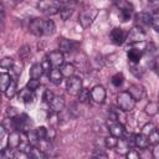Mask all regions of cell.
Returning <instances> with one entry per match:
<instances>
[{
  "label": "cell",
  "mask_w": 159,
  "mask_h": 159,
  "mask_svg": "<svg viewBox=\"0 0 159 159\" xmlns=\"http://www.w3.org/2000/svg\"><path fill=\"white\" fill-rule=\"evenodd\" d=\"M153 27H155L159 31V12L158 11L153 15Z\"/></svg>",
  "instance_id": "cell-41"
},
{
  "label": "cell",
  "mask_w": 159,
  "mask_h": 159,
  "mask_svg": "<svg viewBox=\"0 0 159 159\" xmlns=\"http://www.w3.org/2000/svg\"><path fill=\"white\" fill-rule=\"evenodd\" d=\"M97 14H98V10L94 9V7H92V9H86V10H83V11L80 14L78 22L81 24V26H82L83 29H87V27H89V26L92 25V22H93V20L96 19Z\"/></svg>",
  "instance_id": "cell-5"
},
{
  "label": "cell",
  "mask_w": 159,
  "mask_h": 159,
  "mask_svg": "<svg viewBox=\"0 0 159 159\" xmlns=\"http://www.w3.org/2000/svg\"><path fill=\"white\" fill-rule=\"evenodd\" d=\"M158 12H159V6H158Z\"/></svg>",
  "instance_id": "cell-45"
},
{
  "label": "cell",
  "mask_w": 159,
  "mask_h": 159,
  "mask_svg": "<svg viewBox=\"0 0 159 159\" xmlns=\"http://www.w3.org/2000/svg\"><path fill=\"white\" fill-rule=\"evenodd\" d=\"M127 56H128V61L130 63H139V61H140V58L143 56V51L139 50V48L132 47V48L128 50Z\"/></svg>",
  "instance_id": "cell-19"
},
{
  "label": "cell",
  "mask_w": 159,
  "mask_h": 159,
  "mask_svg": "<svg viewBox=\"0 0 159 159\" xmlns=\"http://www.w3.org/2000/svg\"><path fill=\"white\" fill-rule=\"evenodd\" d=\"M6 116L10 117V118H16L19 116V112H17V109L15 107H9L6 109Z\"/></svg>",
  "instance_id": "cell-39"
},
{
  "label": "cell",
  "mask_w": 159,
  "mask_h": 159,
  "mask_svg": "<svg viewBox=\"0 0 159 159\" xmlns=\"http://www.w3.org/2000/svg\"><path fill=\"white\" fill-rule=\"evenodd\" d=\"M30 32L35 36H50L55 32L56 25L52 20H45V19H34L29 25Z\"/></svg>",
  "instance_id": "cell-1"
},
{
  "label": "cell",
  "mask_w": 159,
  "mask_h": 159,
  "mask_svg": "<svg viewBox=\"0 0 159 159\" xmlns=\"http://www.w3.org/2000/svg\"><path fill=\"white\" fill-rule=\"evenodd\" d=\"M19 99L21 101V102H24L26 106H29L30 103H32L34 102V99H35V94H34V91L32 89H30V88H22V89H20V92H19Z\"/></svg>",
  "instance_id": "cell-16"
},
{
  "label": "cell",
  "mask_w": 159,
  "mask_h": 159,
  "mask_svg": "<svg viewBox=\"0 0 159 159\" xmlns=\"http://www.w3.org/2000/svg\"><path fill=\"white\" fill-rule=\"evenodd\" d=\"M48 78H50V81H51L53 84H60V83L62 82L63 75H62V72H61L60 68L52 67V68L48 71Z\"/></svg>",
  "instance_id": "cell-20"
},
{
  "label": "cell",
  "mask_w": 159,
  "mask_h": 159,
  "mask_svg": "<svg viewBox=\"0 0 159 159\" xmlns=\"http://www.w3.org/2000/svg\"><path fill=\"white\" fill-rule=\"evenodd\" d=\"M75 46H76V43L72 40H67V39H61L60 42H58V50L63 53L71 52Z\"/></svg>",
  "instance_id": "cell-21"
},
{
  "label": "cell",
  "mask_w": 159,
  "mask_h": 159,
  "mask_svg": "<svg viewBox=\"0 0 159 159\" xmlns=\"http://www.w3.org/2000/svg\"><path fill=\"white\" fill-rule=\"evenodd\" d=\"M62 7V2L60 0H40L37 4L39 11H41L43 15H55L60 12Z\"/></svg>",
  "instance_id": "cell-2"
},
{
  "label": "cell",
  "mask_w": 159,
  "mask_h": 159,
  "mask_svg": "<svg viewBox=\"0 0 159 159\" xmlns=\"http://www.w3.org/2000/svg\"><path fill=\"white\" fill-rule=\"evenodd\" d=\"M128 92L133 96V98L135 101H140L145 97V89L143 86L138 84V83H134V84H130L129 88H128Z\"/></svg>",
  "instance_id": "cell-14"
},
{
  "label": "cell",
  "mask_w": 159,
  "mask_h": 159,
  "mask_svg": "<svg viewBox=\"0 0 159 159\" xmlns=\"http://www.w3.org/2000/svg\"><path fill=\"white\" fill-rule=\"evenodd\" d=\"M36 147L40 148L46 154V157H55L57 154V150L55 149L51 139H41V140H39V144Z\"/></svg>",
  "instance_id": "cell-9"
},
{
  "label": "cell",
  "mask_w": 159,
  "mask_h": 159,
  "mask_svg": "<svg viewBox=\"0 0 159 159\" xmlns=\"http://www.w3.org/2000/svg\"><path fill=\"white\" fill-rule=\"evenodd\" d=\"M134 145L137 148H139V149H147L150 145V142H149L148 135H145L144 133L134 134Z\"/></svg>",
  "instance_id": "cell-17"
},
{
  "label": "cell",
  "mask_w": 159,
  "mask_h": 159,
  "mask_svg": "<svg viewBox=\"0 0 159 159\" xmlns=\"http://www.w3.org/2000/svg\"><path fill=\"white\" fill-rule=\"evenodd\" d=\"M77 97H78V101H80L81 103H89V101L92 99V98H91V91H89L88 88H82V89L78 92Z\"/></svg>",
  "instance_id": "cell-26"
},
{
  "label": "cell",
  "mask_w": 159,
  "mask_h": 159,
  "mask_svg": "<svg viewBox=\"0 0 159 159\" xmlns=\"http://www.w3.org/2000/svg\"><path fill=\"white\" fill-rule=\"evenodd\" d=\"M14 65H15V61H14L12 58H10V57H5V58H2L1 62H0V66H1V68H4V70H12Z\"/></svg>",
  "instance_id": "cell-30"
},
{
  "label": "cell",
  "mask_w": 159,
  "mask_h": 159,
  "mask_svg": "<svg viewBox=\"0 0 159 159\" xmlns=\"http://www.w3.org/2000/svg\"><path fill=\"white\" fill-rule=\"evenodd\" d=\"M155 129H157V127H155L152 122H149V123H147V124L142 128V133H144L145 135H149V134H150L152 132H154Z\"/></svg>",
  "instance_id": "cell-35"
},
{
  "label": "cell",
  "mask_w": 159,
  "mask_h": 159,
  "mask_svg": "<svg viewBox=\"0 0 159 159\" xmlns=\"http://www.w3.org/2000/svg\"><path fill=\"white\" fill-rule=\"evenodd\" d=\"M116 6L119 11L122 21H128L133 15V5L127 0H116Z\"/></svg>",
  "instance_id": "cell-4"
},
{
  "label": "cell",
  "mask_w": 159,
  "mask_h": 159,
  "mask_svg": "<svg viewBox=\"0 0 159 159\" xmlns=\"http://www.w3.org/2000/svg\"><path fill=\"white\" fill-rule=\"evenodd\" d=\"M147 39V35L144 32V30L140 27V26H134L132 27V30H129V32L127 34V40L129 43H139V42H143L145 41Z\"/></svg>",
  "instance_id": "cell-6"
},
{
  "label": "cell",
  "mask_w": 159,
  "mask_h": 159,
  "mask_svg": "<svg viewBox=\"0 0 159 159\" xmlns=\"http://www.w3.org/2000/svg\"><path fill=\"white\" fill-rule=\"evenodd\" d=\"M92 157H93V158H103V159H107V158H108L107 153H106V152H103L102 149H97V150L92 154Z\"/></svg>",
  "instance_id": "cell-40"
},
{
  "label": "cell",
  "mask_w": 159,
  "mask_h": 159,
  "mask_svg": "<svg viewBox=\"0 0 159 159\" xmlns=\"http://www.w3.org/2000/svg\"><path fill=\"white\" fill-rule=\"evenodd\" d=\"M21 140H22V137H21V132L20 130L10 132L9 138H7V147L15 150V149H17L20 147Z\"/></svg>",
  "instance_id": "cell-13"
},
{
  "label": "cell",
  "mask_w": 159,
  "mask_h": 159,
  "mask_svg": "<svg viewBox=\"0 0 159 159\" xmlns=\"http://www.w3.org/2000/svg\"><path fill=\"white\" fill-rule=\"evenodd\" d=\"M81 89H82V81H81L80 77L72 76V77L67 78V82H66V91H67L68 94L77 96Z\"/></svg>",
  "instance_id": "cell-7"
},
{
  "label": "cell",
  "mask_w": 159,
  "mask_h": 159,
  "mask_svg": "<svg viewBox=\"0 0 159 159\" xmlns=\"http://www.w3.org/2000/svg\"><path fill=\"white\" fill-rule=\"evenodd\" d=\"M53 97H55V94L50 91V89H46L45 92H43V96H42V99H43V102H46V103H51V101L53 99Z\"/></svg>",
  "instance_id": "cell-38"
},
{
  "label": "cell",
  "mask_w": 159,
  "mask_h": 159,
  "mask_svg": "<svg viewBox=\"0 0 159 159\" xmlns=\"http://www.w3.org/2000/svg\"><path fill=\"white\" fill-rule=\"evenodd\" d=\"M111 40H112V42L114 45L119 46V45H122L127 40V34H125V31L123 29L116 27V29H113L111 31Z\"/></svg>",
  "instance_id": "cell-12"
},
{
  "label": "cell",
  "mask_w": 159,
  "mask_h": 159,
  "mask_svg": "<svg viewBox=\"0 0 159 159\" xmlns=\"http://www.w3.org/2000/svg\"><path fill=\"white\" fill-rule=\"evenodd\" d=\"M60 70H61L63 77H67V78L72 77L75 75V71H76V68H75V66L72 63H63Z\"/></svg>",
  "instance_id": "cell-25"
},
{
  "label": "cell",
  "mask_w": 159,
  "mask_h": 159,
  "mask_svg": "<svg viewBox=\"0 0 159 159\" xmlns=\"http://www.w3.org/2000/svg\"><path fill=\"white\" fill-rule=\"evenodd\" d=\"M19 56H20L21 60H27V58L31 56V48H30L27 45L22 46V47L20 48V51H19Z\"/></svg>",
  "instance_id": "cell-32"
},
{
  "label": "cell",
  "mask_w": 159,
  "mask_h": 159,
  "mask_svg": "<svg viewBox=\"0 0 159 159\" xmlns=\"http://www.w3.org/2000/svg\"><path fill=\"white\" fill-rule=\"evenodd\" d=\"M108 130L109 134H113L118 138H122L124 135V127L122 123H119L117 119H109L108 120Z\"/></svg>",
  "instance_id": "cell-10"
},
{
  "label": "cell",
  "mask_w": 159,
  "mask_h": 159,
  "mask_svg": "<svg viewBox=\"0 0 159 159\" xmlns=\"http://www.w3.org/2000/svg\"><path fill=\"white\" fill-rule=\"evenodd\" d=\"M35 130H36V134H37V137H39L40 140L41 139H47V137H48V129H46L45 127H39Z\"/></svg>",
  "instance_id": "cell-33"
},
{
  "label": "cell",
  "mask_w": 159,
  "mask_h": 159,
  "mask_svg": "<svg viewBox=\"0 0 159 159\" xmlns=\"http://www.w3.org/2000/svg\"><path fill=\"white\" fill-rule=\"evenodd\" d=\"M16 92H17V84H16V81L12 80V82L9 84V87L6 88V91H5L4 93L6 94L7 98H12V97L16 94Z\"/></svg>",
  "instance_id": "cell-28"
},
{
  "label": "cell",
  "mask_w": 159,
  "mask_h": 159,
  "mask_svg": "<svg viewBox=\"0 0 159 159\" xmlns=\"http://www.w3.org/2000/svg\"><path fill=\"white\" fill-rule=\"evenodd\" d=\"M135 19H137V22L139 24V26H153V15L147 11H142V12L137 14Z\"/></svg>",
  "instance_id": "cell-15"
},
{
  "label": "cell",
  "mask_w": 159,
  "mask_h": 159,
  "mask_svg": "<svg viewBox=\"0 0 159 159\" xmlns=\"http://www.w3.org/2000/svg\"><path fill=\"white\" fill-rule=\"evenodd\" d=\"M72 14H73V6H70V4H65V5L62 4V7L60 10L61 19L63 21H66V20H68L72 16Z\"/></svg>",
  "instance_id": "cell-23"
},
{
  "label": "cell",
  "mask_w": 159,
  "mask_h": 159,
  "mask_svg": "<svg viewBox=\"0 0 159 159\" xmlns=\"http://www.w3.org/2000/svg\"><path fill=\"white\" fill-rule=\"evenodd\" d=\"M135 99L133 98V96L128 92V91H123L119 92L117 96V104L119 107V109H122L123 112H130L134 109L135 107Z\"/></svg>",
  "instance_id": "cell-3"
},
{
  "label": "cell",
  "mask_w": 159,
  "mask_h": 159,
  "mask_svg": "<svg viewBox=\"0 0 159 159\" xmlns=\"http://www.w3.org/2000/svg\"><path fill=\"white\" fill-rule=\"evenodd\" d=\"M50 107L52 112H56V113L62 112L65 108V98L62 96H55L50 103Z\"/></svg>",
  "instance_id": "cell-18"
},
{
  "label": "cell",
  "mask_w": 159,
  "mask_h": 159,
  "mask_svg": "<svg viewBox=\"0 0 159 159\" xmlns=\"http://www.w3.org/2000/svg\"><path fill=\"white\" fill-rule=\"evenodd\" d=\"M12 82V78L10 76V73H6V72H1L0 75V87H1V91L5 92L6 88L9 87V84Z\"/></svg>",
  "instance_id": "cell-24"
},
{
  "label": "cell",
  "mask_w": 159,
  "mask_h": 159,
  "mask_svg": "<svg viewBox=\"0 0 159 159\" xmlns=\"http://www.w3.org/2000/svg\"><path fill=\"white\" fill-rule=\"evenodd\" d=\"M152 155H153L154 158L159 159V143L154 145V149H153V153H152Z\"/></svg>",
  "instance_id": "cell-42"
},
{
  "label": "cell",
  "mask_w": 159,
  "mask_h": 159,
  "mask_svg": "<svg viewBox=\"0 0 159 159\" xmlns=\"http://www.w3.org/2000/svg\"><path fill=\"white\" fill-rule=\"evenodd\" d=\"M14 1H16V2H21L22 0H14Z\"/></svg>",
  "instance_id": "cell-44"
},
{
  "label": "cell",
  "mask_w": 159,
  "mask_h": 159,
  "mask_svg": "<svg viewBox=\"0 0 159 159\" xmlns=\"http://www.w3.org/2000/svg\"><path fill=\"white\" fill-rule=\"evenodd\" d=\"M125 157L128 159H139L140 158V153L137 150V149H129L127 153H125Z\"/></svg>",
  "instance_id": "cell-37"
},
{
  "label": "cell",
  "mask_w": 159,
  "mask_h": 159,
  "mask_svg": "<svg viewBox=\"0 0 159 159\" xmlns=\"http://www.w3.org/2000/svg\"><path fill=\"white\" fill-rule=\"evenodd\" d=\"M158 111H159V103H157V102H149V103L147 104V107H145V112H147V114H149V116L157 114Z\"/></svg>",
  "instance_id": "cell-29"
},
{
  "label": "cell",
  "mask_w": 159,
  "mask_h": 159,
  "mask_svg": "<svg viewBox=\"0 0 159 159\" xmlns=\"http://www.w3.org/2000/svg\"><path fill=\"white\" fill-rule=\"evenodd\" d=\"M43 71H45V68H43L42 63H35L30 68V77L31 78H40L43 75Z\"/></svg>",
  "instance_id": "cell-22"
},
{
  "label": "cell",
  "mask_w": 159,
  "mask_h": 159,
  "mask_svg": "<svg viewBox=\"0 0 159 159\" xmlns=\"http://www.w3.org/2000/svg\"><path fill=\"white\" fill-rule=\"evenodd\" d=\"M47 58L51 63V67H61L65 63V57H63V52L58 51H52L47 55Z\"/></svg>",
  "instance_id": "cell-11"
},
{
  "label": "cell",
  "mask_w": 159,
  "mask_h": 159,
  "mask_svg": "<svg viewBox=\"0 0 159 159\" xmlns=\"http://www.w3.org/2000/svg\"><path fill=\"white\" fill-rule=\"evenodd\" d=\"M148 1H150V2H155V1H158V0H148Z\"/></svg>",
  "instance_id": "cell-43"
},
{
  "label": "cell",
  "mask_w": 159,
  "mask_h": 159,
  "mask_svg": "<svg viewBox=\"0 0 159 159\" xmlns=\"http://www.w3.org/2000/svg\"><path fill=\"white\" fill-rule=\"evenodd\" d=\"M148 138H149L150 145H155V144H158V143H159V130L155 129L154 132H152V133L148 135Z\"/></svg>",
  "instance_id": "cell-34"
},
{
  "label": "cell",
  "mask_w": 159,
  "mask_h": 159,
  "mask_svg": "<svg viewBox=\"0 0 159 159\" xmlns=\"http://www.w3.org/2000/svg\"><path fill=\"white\" fill-rule=\"evenodd\" d=\"M118 140H119L118 137H116V135H113V134H109L108 137H106V139H104V144H106L107 148L112 149V148H116V147H117Z\"/></svg>",
  "instance_id": "cell-27"
},
{
  "label": "cell",
  "mask_w": 159,
  "mask_h": 159,
  "mask_svg": "<svg viewBox=\"0 0 159 159\" xmlns=\"http://www.w3.org/2000/svg\"><path fill=\"white\" fill-rule=\"evenodd\" d=\"M26 87L30 88V89H32V91L37 89V88L40 87V81H39V78H31V80L27 82Z\"/></svg>",
  "instance_id": "cell-36"
},
{
  "label": "cell",
  "mask_w": 159,
  "mask_h": 159,
  "mask_svg": "<svg viewBox=\"0 0 159 159\" xmlns=\"http://www.w3.org/2000/svg\"><path fill=\"white\" fill-rule=\"evenodd\" d=\"M106 96H107V92H106V88L101 84H97L94 86L92 89H91V98L92 101H94L96 103H103L104 99H106Z\"/></svg>",
  "instance_id": "cell-8"
},
{
  "label": "cell",
  "mask_w": 159,
  "mask_h": 159,
  "mask_svg": "<svg viewBox=\"0 0 159 159\" xmlns=\"http://www.w3.org/2000/svg\"><path fill=\"white\" fill-rule=\"evenodd\" d=\"M112 84L114 86V87H119V86H122V83L124 82V76H123V73H120V72H118V73H116L113 77H112Z\"/></svg>",
  "instance_id": "cell-31"
}]
</instances>
